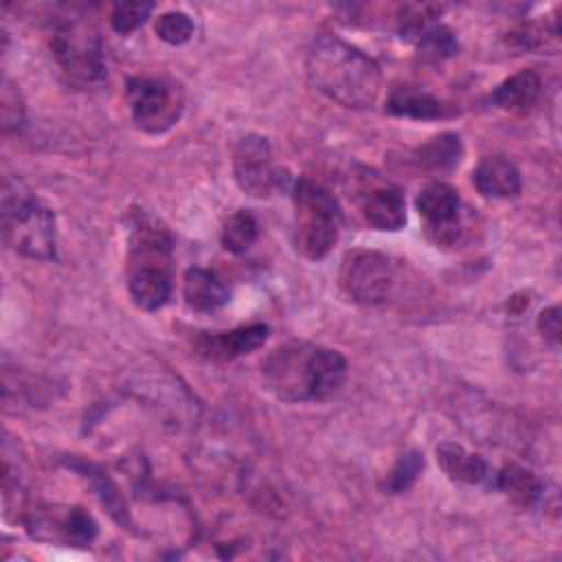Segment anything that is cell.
<instances>
[{
    "instance_id": "1",
    "label": "cell",
    "mask_w": 562,
    "mask_h": 562,
    "mask_svg": "<svg viewBox=\"0 0 562 562\" xmlns=\"http://www.w3.org/2000/svg\"><path fill=\"white\" fill-rule=\"evenodd\" d=\"M261 375L266 389L283 402H325L342 389L347 360L329 347L285 342L261 362Z\"/></svg>"
},
{
    "instance_id": "2",
    "label": "cell",
    "mask_w": 562,
    "mask_h": 562,
    "mask_svg": "<svg viewBox=\"0 0 562 562\" xmlns=\"http://www.w3.org/2000/svg\"><path fill=\"white\" fill-rule=\"evenodd\" d=\"M305 72L323 97L351 110L371 108L382 88V72L375 59L336 35H321L312 42Z\"/></svg>"
},
{
    "instance_id": "3",
    "label": "cell",
    "mask_w": 562,
    "mask_h": 562,
    "mask_svg": "<svg viewBox=\"0 0 562 562\" xmlns=\"http://www.w3.org/2000/svg\"><path fill=\"white\" fill-rule=\"evenodd\" d=\"M171 233L156 220H140L130 235L127 290L147 312L160 310L171 296Z\"/></svg>"
},
{
    "instance_id": "4",
    "label": "cell",
    "mask_w": 562,
    "mask_h": 562,
    "mask_svg": "<svg viewBox=\"0 0 562 562\" xmlns=\"http://www.w3.org/2000/svg\"><path fill=\"white\" fill-rule=\"evenodd\" d=\"M2 235L4 244L37 261H50L57 252L55 213L22 182L4 180L2 187Z\"/></svg>"
},
{
    "instance_id": "5",
    "label": "cell",
    "mask_w": 562,
    "mask_h": 562,
    "mask_svg": "<svg viewBox=\"0 0 562 562\" xmlns=\"http://www.w3.org/2000/svg\"><path fill=\"white\" fill-rule=\"evenodd\" d=\"M294 200V244L310 261L325 259L334 248L340 231V206L336 198L312 178L292 182Z\"/></svg>"
},
{
    "instance_id": "6",
    "label": "cell",
    "mask_w": 562,
    "mask_h": 562,
    "mask_svg": "<svg viewBox=\"0 0 562 562\" xmlns=\"http://www.w3.org/2000/svg\"><path fill=\"white\" fill-rule=\"evenodd\" d=\"M50 50L59 70L72 83H94L105 75L101 35L81 18H68L55 26Z\"/></svg>"
},
{
    "instance_id": "7",
    "label": "cell",
    "mask_w": 562,
    "mask_h": 562,
    "mask_svg": "<svg viewBox=\"0 0 562 562\" xmlns=\"http://www.w3.org/2000/svg\"><path fill=\"white\" fill-rule=\"evenodd\" d=\"M125 94L134 123L147 134H165L184 110V90L167 77H132Z\"/></svg>"
},
{
    "instance_id": "8",
    "label": "cell",
    "mask_w": 562,
    "mask_h": 562,
    "mask_svg": "<svg viewBox=\"0 0 562 562\" xmlns=\"http://www.w3.org/2000/svg\"><path fill=\"white\" fill-rule=\"evenodd\" d=\"M353 200L369 226L375 231H400L406 224V202L402 189L369 167H358L351 176Z\"/></svg>"
},
{
    "instance_id": "9",
    "label": "cell",
    "mask_w": 562,
    "mask_h": 562,
    "mask_svg": "<svg viewBox=\"0 0 562 562\" xmlns=\"http://www.w3.org/2000/svg\"><path fill=\"white\" fill-rule=\"evenodd\" d=\"M233 176L239 189L252 198H268L294 182L274 165L272 147L268 138L259 134H248L237 140L233 151Z\"/></svg>"
},
{
    "instance_id": "10",
    "label": "cell",
    "mask_w": 562,
    "mask_h": 562,
    "mask_svg": "<svg viewBox=\"0 0 562 562\" xmlns=\"http://www.w3.org/2000/svg\"><path fill=\"white\" fill-rule=\"evenodd\" d=\"M340 288L342 292L362 305L382 303L395 279L393 263L378 250H351L340 263Z\"/></svg>"
},
{
    "instance_id": "11",
    "label": "cell",
    "mask_w": 562,
    "mask_h": 562,
    "mask_svg": "<svg viewBox=\"0 0 562 562\" xmlns=\"http://www.w3.org/2000/svg\"><path fill=\"white\" fill-rule=\"evenodd\" d=\"M26 529L33 538L55 540L68 547H90L99 536V525L90 512L79 505L33 507L26 514Z\"/></svg>"
},
{
    "instance_id": "12",
    "label": "cell",
    "mask_w": 562,
    "mask_h": 562,
    "mask_svg": "<svg viewBox=\"0 0 562 562\" xmlns=\"http://www.w3.org/2000/svg\"><path fill=\"white\" fill-rule=\"evenodd\" d=\"M419 217L426 224V235L435 244H452L461 233V198L446 182H428L415 198Z\"/></svg>"
},
{
    "instance_id": "13",
    "label": "cell",
    "mask_w": 562,
    "mask_h": 562,
    "mask_svg": "<svg viewBox=\"0 0 562 562\" xmlns=\"http://www.w3.org/2000/svg\"><path fill=\"white\" fill-rule=\"evenodd\" d=\"M268 325L250 323L231 331H198L195 349L209 360H233L259 349L268 340Z\"/></svg>"
},
{
    "instance_id": "14",
    "label": "cell",
    "mask_w": 562,
    "mask_h": 562,
    "mask_svg": "<svg viewBox=\"0 0 562 562\" xmlns=\"http://www.w3.org/2000/svg\"><path fill=\"white\" fill-rule=\"evenodd\" d=\"M472 182L481 195L494 198V200L514 198L522 189V178L518 167L505 156H485L476 165L472 173Z\"/></svg>"
},
{
    "instance_id": "15",
    "label": "cell",
    "mask_w": 562,
    "mask_h": 562,
    "mask_svg": "<svg viewBox=\"0 0 562 562\" xmlns=\"http://www.w3.org/2000/svg\"><path fill=\"white\" fill-rule=\"evenodd\" d=\"M384 110L391 116L419 121H435L448 116V105L417 86H395L386 97Z\"/></svg>"
},
{
    "instance_id": "16",
    "label": "cell",
    "mask_w": 562,
    "mask_h": 562,
    "mask_svg": "<svg viewBox=\"0 0 562 562\" xmlns=\"http://www.w3.org/2000/svg\"><path fill=\"white\" fill-rule=\"evenodd\" d=\"M182 294L189 307L195 312H215L231 299L226 283L206 268H189L182 281Z\"/></svg>"
},
{
    "instance_id": "17",
    "label": "cell",
    "mask_w": 562,
    "mask_h": 562,
    "mask_svg": "<svg viewBox=\"0 0 562 562\" xmlns=\"http://www.w3.org/2000/svg\"><path fill=\"white\" fill-rule=\"evenodd\" d=\"M437 463L446 472L448 479L465 485H476L490 479V465L487 461L476 454L465 450L461 443L454 441H441L437 446Z\"/></svg>"
},
{
    "instance_id": "18",
    "label": "cell",
    "mask_w": 562,
    "mask_h": 562,
    "mask_svg": "<svg viewBox=\"0 0 562 562\" xmlns=\"http://www.w3.org/2000/svg\"><path fill=\"white\" fill-rule=\"evenodd\" d=\"M540 88V75L531 68H522L494 88L492 103L507 112H525L538 101Z\"/></svg>"
},
{
    "instance_id": "19",
    "label": "cell",
    "mask_w": 562,
    "mask_h": 562,
    "mask_svg": "<svg viewBox=\"0 0 562 562\" xmlns=\"http://www.w3.org/2000/svg\"><path fill=\"white\" fill-rule=\"evenodd\" d=\"M494 485L518 507L531 509L544 498L542 481L527 468L509 463L494 474Z\"/></svg>"
},
{
    "instance_id": "20",
    "label": "cell",
    "mask_w": 562,
    "mask_h": 562,
    "mask_svg": "<svg viewBox=\"0 0 562 562\" xmlns=\"http://www.w3.org/2000/svg\"><path fill=\"white\" fill-rule=\"evenodd\" d=\"M66 465L72 468L75 472H79L83 479L90 481L92 490L97 492L101 505L108 509V514L121 525V527H130V509L116 487V483L108 476V472H103L99 465L83 461V459H66Z\"/></svg>"
},
{
    "instance_id": "21",
    "label": "cell",
    "mask_w": 562,
    "mask_h": 562,
    "mask_svg": "<svg viewBox=\"0 0 562 562\" xmlns=\"http://www.w3.org/2000/svg\"><path fill=\"white\" fill-rule=\"evenodd\" d=\"M463 143L454 132H443L413 151V162L426 171H450L461 162Z\"/></svg>"
},
{
    "instance_id": "22",
    "label": "cell",
    "mask_w": 562,
    "mask_h": 562,
    "mask_svg": "<svg viewBox=\"0 0 562 562\" xmlns=\"http://www.w3.org/2000/svg\"><path fill=\"white\" fill-rule=\"evenodd\" d=\"M259 237V224H257V217L246 211V209H239L235 211L222 226V233H220V239H222V246L233 252V255H241L246 252Z\"/></svg>"
},
{
    "instance_id": "23",
    "label": "cell",
    "mask_w": 562,
    "mask_h": 562,
    "mask_svg": "<svg viewBox=\"0 0 562 562\" xmlns=\"http://www.w3.org/2000/svg\"><path fill=\"white\" fill-rule=\"evenodd\" d=\"M417 50L424 59L430 61H441L452 57L459 50V42L454 37V33L446 26V24H430L417 40Z\"/></svg>"
},
{
    "instance_id": "24",
    "label": "cell",
    "mask_w": 562,
    "mask_h": 562,
    "mask_svg": "<svg viewBox=\"0 0 562 562\" xmlns=\"http://www.w3.org/2000/svg\"><path fill=\"white\" fill-rule=\"evenodd\" d=\"M422 470H424V454L417 452V450L404 452L395 461V465L389 470V474L384 479V485H382L384 492H389V494L406 492L417 481Z\"/></svg>"
},
{
    "instance_id": "25",
    "label": "cell",
    "mask_w": 562,
    "mask_h": 562,
    "mask_svg": "<svg viewBox=\"0 0 562 562\" xmlns=\"http://www.w3.org/2000/svg\"><path fill=\"white\" fill-rule=\"evenodd\" d=\"M151 11H154V2H143V0L119 2L110 13V24L119 35H127L136 31L140 24H145Z\"/></svg>"
},
{
    "instance_id": "26",
    "label": "cell",
    "mask_w": 562,
    "mask_h": 562,
    "mask_svg": "<svg viewBox=\"0 0 562 562\" xmlns=\"http://www.w3.org/2000/svg\"><path fill=\"white\" fill-rule=\"evenodd\" d=\"M193 31H195L193 20L182 11H169L156 20V35L171 46H180L189 42Z\"/></svg>"
},
{
    "instance_id": "27",
    "label": "cell",
    "mask_w": 562,
    "mask_h": 562,
    "mask_svg": "<svg viewBox=\"0 0 562 562\" xmlns=\"http://www.w3.org/2000/svg\"><path fill=\"white\" fill-rule=\"evenodd\" d=\"M0 116H2V132L9 134L24 123V101L18 86L4 77L2 81V97H0Z\"/></svg>"
},
{
    "instance_id": "28",
    "label": "cell",
    "mask_w": 562,
    "mask_h": 562,
    "mask_svg": "<svg viewBox=\"0 0 562 562\" xmlns=\"http://www.w3.org/2000/svg\"><path fill=\"white\" fill-rule=\"evenodd\" d=\"M538 331L542 334V338L547 342H551V345L560 342V307L558 305H551L540 312Z\"/></svg>"
}]
</instances>
